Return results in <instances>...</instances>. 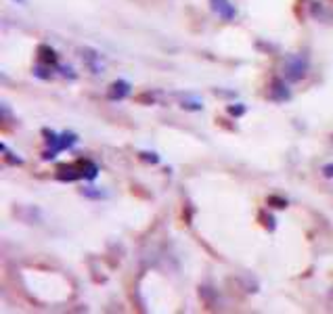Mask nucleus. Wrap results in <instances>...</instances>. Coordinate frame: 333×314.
<instances>
[{
	"mask_svg": "<svg viewBox=\"0 0 333 314\" xmlns=\"http://www.w3.org/2000/svg\"><path fill=\"white\" fill-rule=\"evenodd\" d=\"M308 74V59L302 55H289L285 59V78L289 82H300Z\"/></svg>",
	"mask_w": 333,
	"mask_h": 314,
	"instance_id": "f03ea898",
	"label": "nucleus"
},
{
	"mask_svg": "<svg viewBox=\"0 0 333 314\" xmlns=\"http://www.w3.org/2000/svg\"><path fill=\"white\" fill-rule=\"evenodd\" d=\"M82 59H84L86 67L92 71V74H101L103 71V63H101V55L92 50V48H82Z\"/></svg>",
	"mask_w": 333,
	"mask_h": 314,
	"instance_id": "423d86ee",
	"label": "nucleus"
},
{
	"mask_svg": "<svg viewBox=\"0 0 333 314\" xmlns=\"http://www.w3.org/2000/svg\"><path fill=\"white\" fill-rule=\"evenodd\" d=\"M0 149H3V153L7 155V160H9V162L17 164V166H21V164H23V160H19V157H15V153H11V151L7 149V145H0Z\"/></svg>",
	"mask_w": 333,
	"mask_h": 314,
	"instance_id": "4468645a",
	"label": "nucleus"
},
{
	"mask_svg": "<svg viewBox=\"0 0 333 314\" xmlns=\"http://www.w3.org/2000/svg\"><path fill=\"white\" fill-rule=\"evenodd\" d=\"M210 5H212V11L222 21H233L235 15H237V11H235L231 0H210Z\"/></svg>",
	"mask_w": 333,
	"mask_h": 314,
	"instance_id": "39448f33",
	"label": "nucleus"
},
{
	"mask_svg": "<svg viewBox=\"0 0 333 314\" xmlns=\"http://www.w3.org/2000/svg\"><path fill=\"white\" fill-rule=\"evenodd\" d=\"M38 61H40V63H46V65H50V67L57 69V67H59V55L54 53L48 44H40V46H38Z\"/></svg>",
	"mask_w": 333,
	"mask_h": 314,
	"instance_id": "6e6552de",
	"label": "nucleus"
},
{
	"mask_svg": "<svg viewBox=\"0 0 333 314\" xmlns=\"http://www.w3.org/2000/svg\"><path fill=\"white\" fill-rule=\"evenodd\" d=\"M268 205L274 207V210H285V207H287V199L276 197V195H270V197H268Z\"/></svg>",
	"mask_w": 333,
	"mask_h": 314,
	"instance_id": "f8f14e48",
	"label": "nucleus"
},
{
	"mask_svg": "<svg viewBox=\"0 0 333 314\" xmlns=\"http://www.w3.org/2000/svg\"><path fill=\"white\" fill-rule=\"evenodd\" d=\"M82 168H84V180H94L99 174V166L92 160H82Z\"/></svg>",
	"mask_w": 333,
	"mask_h": 314,
	"instance_id": "1a4fd4ad",
	"label": "nucleus"
},
{
	"mask_svg": "<svg viewBox=\"0 0 333 314\" xmlns=\"http://www.w3.org/2000/svg\"><path fill=\"white\" fill-rule=\"evenodd\" d=\"M52 69L54 67H50V65H46V63H36V67H34V76L36 78H40V80H50L52 78Z\"/></svg>",
	"mask_w": 333,
	"mask_h": 314,
	"instance_id": "9d476101",
	"label": "nucleus"
},
{
	"mask_svg": "<svg viewBox=\"0 0 333 314\" xmlns=\"http://www.w3.org/2000/svg\"><path fill=\"white\" fill-rule=\"evenodd\" d=\"M57 180H63V182H74V180H80L84 178V168H82V160L76 162V164H63L57 168Z\"/></svg>",
	"mask_w": 333,
	"mask_h": 314,
	"instance_id": "7ed1b4c3",
	"label": "nucleus"
},
{
	"mask_svg": "<svg viewBox=\"0 0 333 314\" xmlns=\"http://www.w3.org/2000/svg\"><path fill=\"white\" fill-rule=\"evenodd\" d=\"M270 101L274 103H287L291 98V90L287 88V84L281 80V78H274L270 82V94H268Z\"/></svg>",
	"mask_w": 333,
	"mask_h": 314,
	"instance_id": "20e7f679",
	"label": "nucleus"
},
{
	"mask_svg": "<svg viewBox=\"0 0 333 314\" xmlns=\"http://www.w3.org/2000/svg\"><path fill=\"white\" fill-rule=\"evenodd\" d=\"M141 160H145V162H149V164H159V157L155 155V153H147V151H143L141 153Z\"/></svg>",
	"mask_w": 333,
	"mask_h": 314,
	"instance_id": "2eb2a0df",
	"label": "nucleus"
},
{
	"mask_svg": "<svg viewBox=\"0 0 333 314\" xmlns=\"http://www.w3.org/2000/svg\"><path fill=\"white\" fill-rule=\"evenodd\" d=\"M17 3H21V5H23V3H25V0H17Z\"/></svg>",
	"mask_w": 333,
	"mask_h": 314,
	"instance_id": "6ab92c4d",
	"label": "nucleus"
},
{
	"mask_svg": "<svg viewBox=\"0 0 333 314\" xmlns=\"http://www.w3.org/2000/svg\"><path fill=\"white\" fill-rule=\"evenodd\" d=\"M42 136L46 140V151L42 153V160H54V155L61 153V151H67L76 145L78 136L74 132H52L50 128H42Z\"/></svg>",
	"mask_w": 333,
	"mask_h": 314,
	"instance_id": "f257e3e1",
	"label": "nucleus"
},
{
	"mask_svg": "<svg viewBox=\"0 0 333 314\" xmlns=\"http://www.w3.org/2000/svg\"><path fill=\"white\" fill-rule=\"evenodd\" d=\"M130 94V84L126 80H118L111 84V90H109V101H124Z\"/></svg>",
	"mask_w": 333,
	"mask_h": 314,
	"instance_id": "0eeeda50",
	"label": "nucleus"
},
{
	"mask_svg": "<svg viewBox=\"0 0 333 314\" xmlns=\"http://www.w3.org/2000/svg\"><path fill=\"white\" fill-rule=\"evenodd\" d=\"M82 193H84L86 197H90V199H105V197H107L105 193H99V191H86V189H84Z\"/></svg>",
	"mask_w": 333,
	"mask_h": 314,
	"instance_id": "f3484780",
	"label": "nucleus"
},
{
	"mask_svg": "<svg viewBox=\"0 0 333 314\" xmlns=\"http://www.w3.org/2000/svg\"><path fill=\"white\" fill-rule=\"evenodd\" d=\"M227 111L231 113V116H235V118H241L243 113L247 111V107H245V105H241V103H235V105H229V107H227Z\"/></svg>",
	"mask_w": 333,
	"mask_h": 314,
	"instance_id": "ddd939ff",
	"label": "nucleus"
},
{
	"mask_svg": "<svg viewBox=\"0 0 333 314\" xmlns=\"http://www.w3.org/2000/svg\"><path fill=\"white\" fill-rule=\"evenodd\" d=\"M262 220H266V226H268V231H274V228H276V220H274V216H272V214H264V216H262Z\"/></svg>",
	"mask_w": 333,
	"mask_h": 314,
	"instance_id": "dca6fc26",
	"label": "nucleus"
},
{
	"mask_svg": "<svg viewBox=\"0 0 333 314\" xmlns=\"http://www.w3.org/2000/svg\"><path fill=\"white\" fill-rule=\"evenodd\" d=\"M180 107H183V109H187V111H201V101H199V98H189V101H183V103H180Z\"/></svg>",
	"mask_w": 333,
	"mask_h": 314,
	"instance_id": "9b49d317",
	"label": "nucleus"
},
{
	"mask_svg": "<svg viewBox=\"0 0 333 314\" xmlns=\"http://www.w3.org/2000/svg\"><path fill=\"white\" fill-rule=\"evenodd\" d=\"M323 176H325V178H333V164L323 166Z\"/></svg>",
	"mask_w": 333,
	"mask_h": 314,
	"instance_id": "a211bd4d",
	"label": "nucleus"
}]
</instances>
